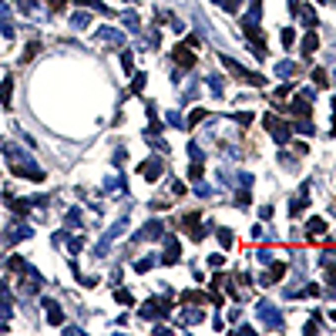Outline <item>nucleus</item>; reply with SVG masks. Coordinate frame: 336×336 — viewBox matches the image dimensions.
Wrapping results in <instances>:
<instances>
[{
    "mask_svg": "<svg viewBox=\"0 0 336 336\" xmlns=\"http://www.w3.org/2000/svg\"><path fill=\"white\" fill-rule=\"evenodd\" d=\"M262 125H266V131L276 138V145H286V141H289V125H282L276 114H266V118H262Z\"/></svg>",
    "mask_w": 336,
    "mask_h": 336,
    "instance_id": "f03ea898",
    "label": "nucleus"
},
{
    "mask_svg": "<svg viewBox=\"0 0 336 336\" xmlns=\"http://www.w3.org/2000/svg\"><path fill=\"white\" fill-rule=\"evenodd\" d=\"M98 40H104L108 47H121V44H125V34L114 31V27H104V31H98Z\"/></svg>",
    "mask_w": 336,
    "mask_h": 336,
    "instance_id": "6e6552de",
    "label": "nucleus"
},
{
    "mask_svg": "<svg viewBox=\"0 0 336 336\" xmlns=\"http://www.w3.org/2000/svg\"><path fill=\"white\" fill-rule=\"evenodd\" d=\"M316 44H319L316 34H306V37H302V54H313V51H316Z\"/></svg>",
    "mask_w": 336,
    "mask_h": 336,
    "instance_id": "4be33fe9",
    "label": "nucleus"
},
{
    "mask_svg": "<svg viewBox=\"0 0 336 336\" xmlns=\"http://www.w3.org/2000/svg\"><path fill=\"white\" fill-rule=\"evenodd\" d=\"M188 158H192V162H202V158H205L202 145H195V141H192V145H188Z\"/></svg>",
    "mask_w": 336,
    "mask_h": 336,
    "instance_id": "b1692460",
    "label": "nucleus"
},
{
    "mask_svg": "<svg viewBox=\"0 0 336 336\" xmlns=\"http://www.w3.org/2000/svg\"><path fill=\"white\" fill-rule=\"evenodd\" d=\"M31 235H34V229H31V225L14 222V225H10V232H7V242H20V239H31Z\"/></svg>",
    "mask_w": 336,
    "mask_h": 336,
    "instance_id": "1a4fd4ad",
    "label": "nucleus"
},
{
    "mask_svg": "<svg viewBox=\"0 0 336 336\" xmlns=\"http://www.w3.org/2000/svg\"><path fill=\"white\" fill-rule=\"evenodd\" d=\"M205 84H208V91L215 94V98H219V94L225 91V81H222L219 74H208V77H205Z\"/></svg>",
    "mask_w": 336,
    "mask_h": 336,
    "instance_id": "2eb2a0df",
    "label": "nucleus"
},
{
    "mask_svg": "<svg viewBox=\"0 0 336 336\" xmlns=\"http://www.w3.org/2000/svg\"><path fill=\"white\" fill-rule=\"evenodd\" d=\"M259 17H262V0H252V3H249V14L242 17V27L249 31V34H256V24H259Z\"/></svg>",
    "mask_w": 336,
    "mask_h": 336,
    "instance_id": "20e7f679",
    "label": "nucleus"
},
{
    "mask_svg": "<svg viewBox=\"0 0 336 336\" xmlns=\"http://www.w3.org/2000/svg\"><path fill=\"white\" fill-rule=\"evenodd\" d=\"M282 276H286V266H282V262H269V272L262 276V286H269V282H279Z\"/></svg>",
    "mask_w": 336,
    "mask_h": 336,
    "instance_id": "9b49d317",
    "label": "nucleus"
},
{
    "mask_svg": "<svg viewBox=\"0 0 336 336\" xmlns=\"http://www.w3.org/2000/svg\"><path fill=\"white\" fill-rule=\"evenodd\" d=\"M125 229H128V215H121V219H118V222H114L111 229L104 232V239H108V242H114V239H121V235H125Z\"/></svg>",
    "mask_w": 336,
    "mask_h": 336,
    "instance_id": "ddd939ff",
    "label": "nucleus"
},
{
    "mask_svg": "<svg viewBox=\"0 0 336 336\" xmlns=\"http://www.w3.org/2000/svg\"><path fill=\"white\" fill-rule=\"evenodd\" d=\"M104 188H108V192H125V178L111 175V178H104Z\"/></svg>",
    "mask_w": 336,
    "mask_h": 336,
    "instance_id": "412c9836",
    "label": "nucleus"
},
{
    "mask_svg": "<svg viewBox=\"0 0 336 336\" xmlns=\"http://www.w3.org/2000/svg\"><path fill=\"white\" fill-rule=\"evenodd\" d=\"M51 7H54V10H61V7H64V0H51Z\"/></svg>",
    "mask_w": 336,
    "mask_h": 336,
    "instance_id": "37998d69",
    "label": "nucleus"
},
{
    "mask_svg": "<svg viewBox=\"0 0 336 336\" xmlns=\"http://www.w3.org/2000/svg\"><path fill=\"white\" fill-rule=\"evenodd\" d=\"M249 202H252V195H249V192H239V199H235V205H239V208H245Z\"/></svg>",
    "mask_w": 336,
    "mask_h": 336,
    "instance_id": "473e14b6",
    "label": "nucleus"
},
{
    "mask_svg": "<svg viewBox=\"0 0 336 336\" xmlns=\"http://www.w3.org/2000/svg\"><path fill=\"white\" fill-rule=\"evenodd\" d=\"M219 7H222L225 14H235L239 10V0H219Z\"/></svg>",
    "mask_w": 336,
    "mask_h": 336,
    "instance_id": "c85d7f7f",
    "label": "nucleus"
},
{
    "mask_svg": "<svg viewBox=\"0 0 336 336\" xmlns=\"http://www.w3.org/2000/svg\"><path fill=\"white\" fill-rule=\"evenodd\" d=\"M219 242H222V245H232V232H229V229H219Z\"/></svg>",
    "mask_w": 336,
    "mask_h": 336,
    "instance_id": "f704fd0d",
    "label": "nucleus"
},
{
    "mask_svg": "<svg viewBox=\"0 0 336 336\" xmlns=\"http://www.w3.org/2000/svg\"><path fill=\"white\" fill-rule=\"evenodd\" d=\"M158 262H165V266L178 262V239L175 235H165V256H158Z\"/></svg>",
    "mask_w": 336,
    "mask_h": 336,
    "instance_id": "0eeeda50",
    "label": "nucleus"
},
{
    "mask_svg": "<svg viewBox=\"0 0 336 336\" xmlns=\"http://www.w3.org/2000/svg\"><path fill=\"white\" fill-rule=\"evenodd\" d=\"M256 313H259L262 319V326H269V330H282V316H279V309L269 302V299H259L256 302Z\"/></svg>",
    "mask_w": 336,
    "mask_h": 336,
    "instance_id": "f257e3e1",
    "label": "nucleus"
},
{
    "mask_svg": "<svg viewBox=\"0 0 336 336\" xmlns=\"http://www.w3.org/2000/svg\"><path fill=\"white\" fill-rule=\"evenodd\" d=\"M162 235H165V225L158 222V219H151L141 232H134V242H141V239H162Z\"/></svg>",
    "mask_w": 336,
    "mask_h": 336,
    "instance_id": "423d86ee",
    "label": "nucleus"
},
{
    "mask_svg": "<svg viewBox=\"0 0 336 336\" xmlns=\"http://www.w3.org/2000/svg\"><path fill=\"white\" fill-rule=\"evenodd\" d=\"M306 205H309V195H306V188H302V192H299V199H293L289 212H293V215H302V212H306Z\"/></svg>",
    "mask_w": 336,
    "mask_h": 336,
    "instance_id": "4468645a",
    "label": "nucleus"
},
{
    "mask_svg": "<svg viewBox=\"0 0 336 336\" xmlns=\"http://www.w3.org/2000/svg\"><path fill=\"white\" fill-rule=\"evenodd\" d=\"M34 7H37V0H20V10H24V14H27V10H34Z\"/></svg>",
    "mask_w": 336,
    "mask_h": 336,
    "instance_id": "a19ab883",
    "label": "nucleus"
},
{
    "mask_svg": "<svg viewBox=\"0 0 336 336\" xmlns=\"http://www.w3.org/2000/svg\"><path fill=\"white\" fill-rule=\"evenodd\" d=\"M10 91H14V77H3V84H0V104H10Z\"/></svg>",
    "mask_w": 336,
    "mask_h": 336,
    "instance_id": "dca6fc26",
    "label": "nucleus"
},
{
    "mask_svg": "<svg viewBox=\"0 0 336 336\" xmlns=\"http://www.w3.org/2000/svg\"><path fill=\"white\" fill-rule=\"evenodd\" d=\"M138 171H141V175H145L148 182H155V178L162 175V158H158V155H155V158H148V162H145V165L138 168Z\"/></svg>",
    "mask_w": 336,
    "mask_h": 336,
    "instance_id": "9d476101",
    "label": "nucleus"
},
{
    "mask_svg": "<svg viewBox=\"0 0 336 336\" xmlns=\"http://www.w3.org/2000/svg\"><path fill=\"white\" fill-rule=\"evenodd\" d=\"M182 323H185V326H195V323H202V313H199V309H192V313L182 316Z\"/></svg>",
    "mask_w": 336,
    "mask_h": 336,
    "instance_id": "393cba45",
    "label": "nucleus"
},
{
    "mask_svg": "<svg viewBox=\"0 0 336 336\" xmlns=\"http://www.w3.org/2000/svg\"><path fill=\"white\" fill-rule=\"evenodd\" d=\"M232 121H239V125H249V121H252V114H249V111H242V114H232Z\"/></svg>",
    "mask_w": 336,
    "mask_h": 336,
    "instance_id": "4c0bfd02",
    "label": "nucleus"
},
{
    "mask_svg": "<svg viewBox=\"0 0 336 336\" xmlns=\"http://www.w3.org/2000/svg\"><path fill=\"white\" fill-rule=\"evenodd\" d=\"M44 309H47V323H54V326L64 323V313H61V306H57L54 299H44Z\"/></svg>",
    "mask_w": 336,
    "mask_h": 336,
    "instance_id": "f8f14e48",
    "label": "nucleus"
},
{
    "mask_svg": "<svg viewBox=\"0 0 336 336\" xmlns=\"http://www.w3.org/2000/svg\"><path fill=\"white\" fill-rule=\"evenodd\" d=\"M125 158H128V151H125V148H118V151H114V165H121Z\"/></svg>",
    "mask_w": 336,
    "mask_h": 336,
    "instance_id": "79ce46f5",
    "label": "nucleus"
},
{
    "mask_svg": "<svg viewBox=\"0 0 336 336\" xmlns=\"http://www.w3.org/2000/svg\"><path fill=\"white\" fill-rule=\"evenodd\" d=\"M114 299H118V302H131V293H128V289H118Z\"/></svg>",
    "mask_w": 336,
    "mask_h": 336,
    "instance_id": "ea45409f",
    "label": "nucleus"
},
{
    "mask_svg": "<svg viewBox=\"0 0 336 336\" xmlns=\"http://www.w3.org/2000/svg\"><path fill=\"white\" fill-rule=\"evenodd\" d=\"M165 118H168V125H175V128H182V125H185V121H182V114H178V111H168Z\"/></svg>",
    "mask_w": 336,
    "mask_h": 336,
    "instance_id": "c756f323",
    "label": "nucleus"
},
{
    "mask_svg": "<svg viewBox=\"0 0 336 336\" xmlns=\"http://www.w3.org/2000/svg\"><path fill=\"white\" fill-rule=\"evenodd\" d=\"M276 74L279 77H293L296 74V64H293V61H279V64H276Z\"/></svg>",
    "mask_w": 336,
    "mask_h": 336,
    "instance_id": "f3484780",
    "label": "nucleus"
},
{
    "mask_svg": "<svg viewBox=\"0 0 336 336\" xmlns=\"http://www.w3.org/2000/svg\"><path fill=\"white\" fill-rule=\"evenodd\" d=\"M282 44H286V47H293V44H296V34H293V31H289V27H286V31H282Z\"/></svg>",
    "mask_w": 336,
    "mask_h": 336,
    "instance_id": "7c9ffc66",
    "label": "nucleus"
},
{
    "mask_svg": "<svg viewBox=\"0 0 336 336\" xmlns=\"http://www.w3.org/2000/svg\"><path fill=\"white\" fill-rule=\"evenodd\" d=\"M141 316H145V319H158V316H168V302H165V299H162V302H158V299H148V302L141 306Z\"/></svg>",
    "mask_w": 336,
    "mask_h": 336,
    "instance_id": "39448f33",
    "label": "nucleus"
},
{
    "mask_svg": "<svg viewBox=\"0 0 336 336\" xmlns=\"http://www.w3.org/2000/svg\"><path fill=\"white\" fill-rule=\"evenodd\" d=\"M125 27H128V31H138V27H141V20H138L134 10H125Z\"/></svg>",
    "mask_w": 336,
    "mask_h": 336,
    "instance_id": "5701e85b",
    "label": "nucleus"
},
{
    "mask_svg": "<svg viewBox=\"0 0 336 336\" xmlns=\"http://www.w3.org/2000/svg\"><path fill=\"white\" fill-rule=\"evenodd\" d=\"M299 20H302L306 27H316V10H313V7H302V10H299Z\"/></svg>",
    "mask_w": 336,
    "mask_h": 336,
    "instance_id": "6ab92c4d",
    "label": "nucleus"
},
{
    "mask_svg": "<svg viewBox=\"0 0 336 336\" xmlns=\"http://www.w3.org/2000/svg\"><path fill=\"white\" fill-rule=\"evenodd\" d=\"M88 24H91V14H84V10H77L74 17H71V27H77V31H84Z\"/></svg>",
    "mask_w": 336,
    "mask_h": 336,
    "instance_id": "a211bd4d",
    "label": "nucleus"
},
{
    "mask_svg": "<svg viewBox=\"0 0 336 336\" xmlns=\"http://www.w3.org/2000/svg\"><path fill=\"white\" fill-rule=\"evenodd\" d=\"M296 128L302 131V134H313V131H316V128H313V121H309V118H299V121H296Z\"/></svg>",
    "mask_w": 336,
    "mask_h": 336,
    "instance_id": "a878e982",
    "label": "nucleus"
},
{
    "mask_svg": "<svg viewBox=\"0 0 336 336\" xmlns=\"http://www.w3.org/2000/svg\"><path fill=\"white\" fill-rule=\"evenodd\" d=\"M141 88H145V74H138L134 81H131V94H134V91H141Z\"/></svg>",
    "mask_w": 336,
    "mask_h": 336,
    "instance_id": "e433bc0d",
    "label": "nucleus"
},
{
    "mask_svg": "<svg viewBox=\"0 0 336 336\" xmlns=\"http://www.w3.org/2000/svg\"><path fill=\"white\" fill-rule=\"evenodd\" d=\"M202 118H205V111H202V108H195V111L188 114V125H199V121H202Z\"/></svg>",
    "mask_w": 336,
    "mask_h": 336,
    "instance_id": "2f4dec72",
    "label": "nucleus"
},
{
    "mask_svg": "<svg viewBox=\"0 0 336 336\" xmlns=\"http://www.w3.org/2000/svg\"><path fill=\"white\" fill-rule=\"evenodd\" d=\"M239 185H242V188L252 185V175H249V171H239Z\"/></svg>",
    "mask_w": 336,
    "mask_h": 336,
    "instance_id": "58836bf2",
    "label": "nucleus"
},
{
    "mask_svg": "<svg viewBox=\"0 0 336 336\" xmlns=\"http://www.w3.org/2000/svg\"><path fill=\"white\" fill-rule=\"evenodd\" d=\"M81 222V208H71V212H67V225H77Z\"/></svg>",
    "mask_w": 336,
    "mask_h": 336,
    "instance_id": "72a5a7b5",
    "label": "nucleus"
},
{
    "mask_svg": "<svg viewBox=\"0 0 336 336\" xmlns=\"http://www.w3.org/2000/svg\"><path fill=\"white\" fill-rule=\"evenodd\" d=\"M188 178H192V182H199V178H202V162H192V168H188Z\"/></svg>",
    "mask_w": 336,
    "mask_h": 336,
    "instance_id": "cd10ccee",
    "label": "nucleus"
},
{
    "mask_svg": "<svg viewBox=\"0 0 336 336\" xmlns=\"http://www.w3.org/2000/svg\"><path fill=\"white\" fill-rule=\"evenodd\" d=\"M306 232H309V235H323V232H326V222H323V219H309Z\"/></svg>",
    "mask_w": 336,
    "mask_h": 336,
    "instance_id": "aec40b11",
    "label": "nucleus"
},
{
    "mask_svg": "<svg viewBox=\"0 0 336 336\" xmlns=\"http://www.w3.org/2000/svg\"><path fill=\"white\" fill-rule=\"evenodd\" d=\"M333 323H336V313H333Z\"/></svg>",
    "mask_w": 336,
    "mask_h": 336,
    "instance_id": "c03bdc74",
    "label": "nucleus"
},
{
    "mask_svg": "<svg viewBox=\"0 0 336 336\" xmlns=\"http://www.w3.org/2000/svg\"><path fill=\"white\" fill-rule=\"evenodd\" d=\"M121 64H125V71H134V57H131V51H128V47L121 51Z\"/></svg>",
    "mask_w": 336,
    "mask_h": 336,
    "instance_id": "bb28decb",
    "label": "nucleus"
},
{
    "mask_svg": "<svg viewBox=\"0 0 336 336\" xmlns=\"http://www.w3.org/2000/svg\"><path fill=\"white\" fill-rule=\"evenodd\" d=\"M256 259H259L262 266H269V262H272V252H269V249H259V256H256Z\"/></svg>",
    "mask_w": 336,
    "mask_h": 336,
    "instance_id": "c9c22d12",
    "label": "nucleus"
},
{
    "mask_svg": "<svg viewBox=\"0 0 336 336\" xmlns=\"http://www.w3.org/2000/svg\"><path fill=\"white\" fill-rule=\"evenodd\" d=\"M222 64L229 67V74H232V77H239V81H249V84H262V74H252V71H242V64H235L232 57H225V54H222Z\"/></svg>",
    "mask_w": 336,
    "mask_h": 336,
    "instance_id": "7ed1b4c3",
    "label": "nucleus"
}]
</instances>
